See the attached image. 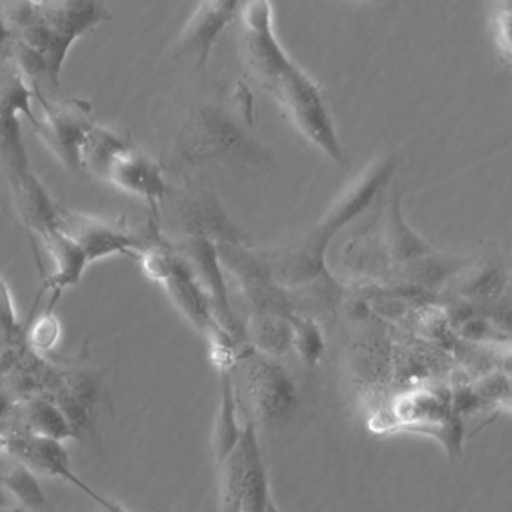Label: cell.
<instances>
[{
    "label": "cell",
    "mask_w": 512,
    "mask_h": 512,
    "mask_svg": "<svg viewBox=\"0 0 512 512\" xmlns=\"http://www.w3.org/2000/svg\"><path fill=\"white\" fill-rule=\"evenodd\" d=\"M241 47L254 79L274 95L299 134L329 160L346 166L347 154L319 86L278 41L268 2H248L239 10Z\"/></svg>",
    "instance_id": "cell-1"
},
{
    "label": "cell",
    "mask_w": 512,
    "mask_h": 512,
    "mask_svg": "<svg viewBox=\"0 0 512 512\" xmlns=\"http://www.w3.org/2000/svg\"><path fill=\"white\" fill-rule=\"evenodd\" d=\"M395 169L397 160L394 155H377L343 188L307 232L283 247L259 254L274 280L284 289H296L317 278L328 277L326 253L332 239L370 208L388 187Z\"/></svg>",
    "instance_id": "cell-2"
},
{
    "label": "cell",
    "mask_w": 512,
    "mask_h": 512,
    "mask_svg": "<svg viewBox=\"0 0 512 512\" xmlns=\"http://www.w3.org/2000/svg\"><path fill=\"white\" fill-rule=\"evenodd\" d=\"M13 41L35 56L50 88H61L62 70L77 40L112 20L106 5L91 0L0 4Z\"/></svg>",
    "instance_id": "cell-3"
},
{
    "label": "cell",
    "mask_w": 512,
    "mask_h": 512,
    "mask_svg": "<svg viewBox=\"0 0 512 512\" xmlns=\"http://www.w3.org/2000/svg\"><path fill=\"white\" fill-rule=\"evenodd\" d=\"M253 122L221 101H203L185 116L176 148L191 166H212L245 175H263L275 166L274 154L248 130Z\"/></svg>",
    "instance_id": "cell-4"
},
{
    "label": "cell",
    "mask_w": 512,
    "mask_h": 512,
    "mask_svg": "<svg viewBox=\"0 0 512 512\" xmlns=\"http://www.w3.org/2000/svg\"><path fill=\"white\" fill-rule=\"evenodd\" d=\"M35 95L13 59L0 55V172L16 206L41 185L32 170L22 128V118L32 127L37 122Z\"/></svg>",
    "instance_id": "cell-5"
},
{
    "label": "cell",
    "mask_w": 512,
    "mask_h": 512,
    "mask_svg": "<svg viewBox=\"0 0 512 512\" xmlns=\"http://www.w3.org/2000/svg\"><path fill=\"white\" fill-rule=\"evenodd\" d=\"M232 374L242 412L254 427L286 424L298 410V386L278 359L251 349L236 356Z\"/></svg>",
    "instance_id": "cell-6"
},
{
    "label": "cell",
    "mask_w": 512,
    "mask_h": 512,
    "mask_svg": "<svg viewBox=\"0 0 512 512\" xmlns=\"http://www.w3.org/2000/svg\"><path fill=\"white\" fill-rule=\"evenodd\" d=\"M217 469L220 512L266 511L272 493L253 422L245 421L241 439Z\"/></svg>",
    "instance_id": "cell-7"
},
{
    "label": "cell",
    "mask_w": 512,
    "mask_h": 512,
    "mask_svg": "<svg viewBox=\"0 0 512 512\" xmlns=\"http://www.w3.org/2000/svg\"><path fill=\"white\" fill-rule=\"evenodd\" d=\"M35 94L43 112L34 125L38 136L70 172H82L83 146L97 125L92 119V104L80 97L52 101L44 92Z\"/></svg>",
    "instance_id": "cell-8"
},
{
    "label": "cell",
    "mask_w": 512,
    "mask_h": 512,
    "mask_svg": "<svg viewBox=\"0 0 512 512\" xmlns=\"http://www.w3.org/2000/svg\"><path fill=\"white\" fill-rule=\"evenodd\" d=\"M58 226L82 248L91 265L112 256L139 260L152 239V226L149 238L145 239L122 218L83 214L64 206H58Z\"/></svg>",
    "instance_id": "cell-9"
},
{
    "label": "cell",
    "mask_w": 512,
    "mask_h": 512,
    "mask_svg": "<svg viewBox=\"0 0 512 512\" xmlns=\"http://www.w3.org/2000/svg\"><path fill=\"white\" fill-rule=\"evenodd\" d=\"M100 179L148 203L154 223H160L158 206L169 194L166 176L160 164L131 140L107 161Z\"/></svg>",
    "instance_id": "cell-10"
},
{
    "label": "cell",
    "mask_w": 512,
    "mask_h": 512,
    "mask_svg": "<svg viewBox=\"0 0 512 512\" xmlns=\"http://www.w3.org/2000/svg\"><path fill=\"white\" fill-rule=\"evenodd\" d=\"M178 223L182 239L202 238L215 245L250 247V236L229 217L208 188H199L185 197L178 209Z\"/></svg>",
    "instance_id": "cell-11"
},
{
    "label": "cell",
    "mask_w": 512,
    "mask_h": 512,
    "mask_svg": "<svg viewBox=\"0 0 512 512\" xmlns=\"http://www.w3.org/2000/svg\"><path fill=\"white\" fill-rule=\"evenodd\" d=\"M239 2H202L187 25L182 29L176 44V56L190 62L200 74H206L212 49L221 32L239 16Z\"/></svg>",
    "instance_id": "cell-12"
},
{
    "label": "cell",
    "mask_w": 512,
    "mask_h": 512,
    "mask_svg": "<svg viewBox=\"0 0 512 512\" xmlns=\"http://www.w3.org/2000/svg\"><path fill=\"white\" fill-rule=\"evenodd\" d=\"M4 445L13 460L25 464L32 472L62 479L73 487L79 488L94 502L100 499L101 494L92 490L83 479L77 476L64 442L26 431V433L11 434L5 439Z\"/></svg>",
    "instance_id": "cell-13"
},
{
    "label": "cell",
    "mask_w": 512,
    "mask_h": 512,
    "mask_svg": "<svg viewBox=\"0 0 512 512\" xmlns=\"http://www.w3.org/2000/svg\"><path fill=\"white\" fill-rule=\"evenodd\" d=\"M176 250L187 260L200 286L208 295L214 308L215 319L232 337L235 332H238V322L230 307L217 245L202 238H184L181 239V244Z\"/></svg>",
    "instance_id": "cell-14"
},
{
    "label": "cell",
    "mask_w": 512,
    "mask_h": 512,
    "mask_svg": "<svg viewBox=\"0 0 512 512\" xmlns=\"http://www.w3.org/2000/svg\"><path fill=\"white\" fill-rule=\"evenodd\" d=\"M38 236L52 257L53 272L44 275L43 287L37 302L43 298L44 293L50 292L52 298L46 311H53L64 290L77 286L91 263L86 259L82 248L73 239L68 238L59 226L52 227Z\"/></svg>",
    "instance_id": "cell-15"
},
{
    "label": "cell",
    "mask_w": 512,
    "mask_h": 512,
    "mask_svg": "<svg viewBox=\"0 0 512 512\" xmlns=\"http://www.w3.org/2000/svg\"><path fill=\"white\" fill-rule=\"evenodd\" d=\"M401 199V191H395L394 196L389 197L380 220L383 256L394 268L434 253V248L407 224Z\"/></svg>",
    "instance_id": "cell-16"
},
{
    "label": "cell",
    "mask_w": 512,
    "mask_h": 512,
    "mask_svg": "<svg viewBox=\"0 0 512 512\" xmlns=\"http://www.w3.org/2000/svg\"><path fill=\"white\" fill-rule=\"evenodd\" d=\"M233 365V364H232ZM232 365L220 367V406L215 418L212 452L215 464H220L241 439L247 418L242 412L233 383Z\"/></svg>",
    "instance_id": "cell-17"
},
{
    "label": "cell",
    "mask_w": 512,
    "mask_h": 512,
    "mask_svg": "<svg viewBox=\"0 0 512 512\" xmlns=\"http://www.w3.org/2000/svg\"><path fill=\"white\" fill-rule=\"evenodd\" d=\"M245 334L251 343V349L269 358L281 359L293 350L292 316L272 313H253L245 325Z\"/></svg>",
    "instance_id": "cell-18"
},
{
    "label": "cell",
    "mask_w": 512,
    "mask_h": 512,
    "mask_svg": "<svg viewBox=\"0 0 512 512\" xmlns=\"http://www.w3.org/2000/svg\"><path fill=\"white\" fill-rule=\"evenodd\" d=\"M26 425L29 433L47 439L64 440L74 436V424L68 413L58 403L46 400V398H35L26 404L25 410Z\"/></svg>",
    "instance_id": "cell-19"
},
{
    "label": "cell",
    "mask_w": 512,
    "mask_h": 512,
    "mask_svg": "<svg viewBox=\"0 0 512 512\" xmlns=\"http://www.w3.org/2000/svg\"><path fill=\"white\" fill-rule=\"evenodd\" d=\"M352 364L355 373L364 379L368 377L370 383H377V379H386V374L391 373L392 349L380 335H365L353 347Z\"/></svg>",
    "instance_id": "cell-20"
},
{
    "label": "cell",
    "mask_w": 512,
    "mask_h": 512,
    "mask_svg": "<svg viewBox=\"0 0 512 512\" xmlns=\"http://www.w3.org/2000/svg\"><path fill=\"white\" fill-rule=\"evenodd\" d=\"M395 268L398 269V275L406 277L412 283L434 286L458 275V272L464 268V262L458 257L437 256L434 251L428 256L395 266Z\"/></svg>",
    "instance_id": "cell-21"
},
{
    "label": "cell",
    "mask_w": 512,
    "mask_h": 512,
    "mask_svg": "<svg viewBox=\"0 0 512 512\" xmlns=\"http://www.w3.org/2000/svg\"><path fill=\"white\" fill-rule=\"evenodd\" d=\"M0 482L10 496L22 503L26 511L41 512L49 503L35 473L19 461L14 460L10 470L0 475Z\"/></svg>",
    "instance_id": "cell-22"
},
{
    "label": "cell",
    "mask_w": 512,
    "mask_h": 512,
    "mask_svg": "<svg viewBox=\"0 0 512 512\" xmlns=\"http://www.w3.org/2000/svg\"><path fill=\"white\" fill-rule=\"evenodd\" d=\"M25 332L19 316H17L16 302L10 286L0 274V356L16 350L20 344L25 343Z\"/></svg>",
    "instance_id": "cell-23"
},
{
    "label": "cell",
    "mask_w": 512,
    "mask_h": 512,
    "mask_svg": "<svg viewBox=\"0 0 512 512\" xmlns=\"http://www.w3.org/2000/svg\"><path fill=\"white\" fill-rule=\"evenodd\" d=\"M293 350L304 359L307 364L316 365L322 358L325 341L319 326L307 317H298L293 314Z\"/></svg>",
    "instance_id": "cell-24"
},
{
    "label": "cell",
    "mask_w": 512,
    "mask_h": 512,
    "mask_svg": "<svg viewBox=\"0 0 512 512\" xmlns=\"http://www.w3.org/2000/svg\"><path fill=\"white\" fill-rule=\"evenodd\" d=\"M503 287L502 269L494 266H482L473 274L461 278L458 290L461 295L470 299H490L496 296Z\"/></svg>",
    "instance_id": "cell-25"
},
{
    "label": "cell",
    "mask_w": 512,
    "mask_h": 512,
    "mask_svg": "<svg viewBox=\"0 0 512 512\" xmlns=\"http://www.w3.org/2000/svg\"><path fill=\"white\" fill-rule=\"evenodd\" d=\"M61 323L53 311H44L40 317L26 326L25 344L35 353H46L58 344Z\"/></svg>",
    "instance_id": "cell-26"
},
{
    "label": "cell",
    "mask_w": 512,
    "mask_h": 512,
    "mask_svg": "<svg viewBox=\"0 0 512 512\" xmlns=\"http://www.w3.org/2000/svg\"><path fill=\"white\" fill-rule=\"evenodd\" d=\"M509 22H511V14H509V4L505 7L500 5V11L494 17V28H496V37L499 40L500 50L503 52L506 61L511 56V38H509Z\"/></svg>",
    "instance_id": "cell-27"
},
{
    "label": "cell",
    "mask_w": 512,
    "mask_h": 512,
    "mask_svg": "<svg viewBox=\"0 0 512 512\" xmlns=\"http://www.w3.org/2000/svg\"><path fill=\"white\" fill-rule=\"evenodd\" d=\"M11 41H13V34H11L10 25H8L7 19L2 13V8H0V55L7 56Z\"/></svg>",
    "instance_id": "cell-28"
},
{
    "label": "cell",
    "mask_w": 512,
    "mask_h": 512,
    "mask_svg": "<svg viewBox=\"0 0 512 512\" xmlns=\"http://www.w3.org/2000/svg\"><path fill=\"white\" fill-rule=\"evenodd\" d=\"M10 494L5 490L4 485L0 482V509H10L13 508V503L10 500Z\"/></svg>",
    "instance_id": "cell-29"
},
{
    "label": "cell",
    "mask_w": 512,
    "mask_h": 512,
    "mask_svg": "<svg viewBox=\"0 0 512 512\" xmlns=\"http://www.w3.org/2000/svg\"><path fill=\"white\" fill-rule=\"evenodd\" d=\"M265 512H283L280 509V506L277 505V502H275L274 497H272L271 500H269L268 506H266Z\"/></svg>",
    "instance_id": "cell-30"
},
{
    "label": "cell",
    "mask_w": 512,
    "mask_h": 512,
    "mask_svg": "<svg viewBox=\"0 0 512 512\" xmlns=\"http://www.w3.org/2000/svg\"><path fill=\"white\" fill-rule=\"evenodd\" d=\"M0 512H32V511H26V509H20V508H10V509H0Z\"/></svg>",
    "instance_id": "cell-31"
}]
</instances>
